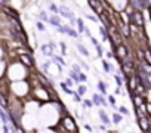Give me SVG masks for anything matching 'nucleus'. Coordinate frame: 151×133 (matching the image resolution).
I'll return each mask as SVG.
<instances>
[{
    "label": "nucleus",
    "mask_w": 151,
    "mask_h": 133,
    "mask_svg": "<svg viewBox=\"0 0 151 133\" xmlns=\"http://www.w3.org/2000/svg\"><path fill=\"white\" fill-rule=\"evenodd\" d=\"M132 22H135V25H142L144 24V21H142V15H141V12H133L132 14Z\"/></svg>",
    "instance_id": "nucleus-1"
},
{
    "label": "nucleus",
    "mask_w": 151,
    "mask_h": 133,
    "mask_svg": "<svg viewBox=\"0 0 151 133\" xmlns=\"http://www.w3.org/2000/svg\"><path fill=\"white\" fill-rule=\"evenodd\" d=\"M110 34H111V39H113V41H114V43H117V44H120V43H122L120 34L117 33V30H116L114 27H110Z\"/></svg>",
    "instance_id": "nucleus-2"
},
{
    "label": "nucleus",
    "mask_w": 151,
    "mask_h": 133,
    "mask_svg": "<svg viewBox=\"0 0 151 133\" xmlns=\"http://www.w3.org/2000/svg\"><path fill=\"white\" fill-rule=\"evenodd\" d=\"M117 56L120 58V59H124L126 56H127V49L123 46V44H119V47H117Z\"/></svg>",
    "instance_id": "nucleus-3"
},
{
    "label": "nucleus",
    "mask_w": 151,
    "mask_h": 133,
    "mask_svg": "<svg viewBox=\"0 0 151 133\" xmlns=\"http://www.w3.org/2000/svg\"><path fill=\"white\" fill-rule=\"evenodd\" d=\"M64 126H65L68 130H71V132H74V130H76V124H74V121H73V118H71V117L64 118Z\"/></svg>",
    "instance_id": "nucleus-4"
},
{
    "label": "nucleus",
    "mask_w": 151,
    "mask_h": 133,
    "mask_svg": "<svg viewBox=\"0 0 151 133\" xmlns=\"http://www.w3.org/2000/svg\"><path fill=\"white\" fill-rule=\"evenodd\" d=\"M139 126H141V129H142L144 132H148V129H150V126H148V118H147V117H141V118H139Z\"/></svg>",
    "instance_id": "nucleus-5"
},
{
    "label": "nucleus",
    "mask_w": 151,
    "mask_h": 133,
    "mask_svg": "<svg viewBox=\"0 0 151 133\" xmlns=\"http://www.w3.org/2000/svg\"><path fill=\"white\" fill-rule=\"evenodd\" d=\"M89 5H91V6H92V8H93V9L98 12V14H102V6H101L98 2H96V0H89Z\"/></svg>",
    "instance_id": "nucleus-6"
},
{
    "label": "nucleus",
    "mask_w": 151,
    "mask_h": 133,
    "mask_svg": "<svg viewBox=\"0 0 151 133\" xmlns=\"http://www.w3.org/2000/svg\"><path fill=\"white\" fill-rule=\"evenodd\" d=\"M21 62L24 64V65H27V66H33V61L30 59V56L28 55H21Z\"/></svg>",
    "instance_id": "nucleus-7"
},
{
    "label": "nucleus",
    "mask_w": 151,
    "mask_h": 133,
    "mask_svg": "<svg viewBox=\"0 0 151 133\" xmlns=\"http://www.w3.org/2000/svg\"><path fill=\"white\" fill-rule=\"evenodd\" d=\"M99 117H101V120L104 121V124H108V123H110V120H108V117H107V114H105L104 111H99Z\"/></svg>",
    "instance_id": "nucleus-8"
},
{
    "label": "nucleus",
    "mask_w": 151,
    "mask_h": 133,
    "mask_svg": "<svg viewBox=\"0 0 151 133\" xmlns=\"http://www.w3.org/2000/svg\"><path fill=\"white\" fill-rule=\"evenodd\" d=\"M42 52H43L45 55H50V53H52V46H43V47H42Z\"/></svg>",
    "instance_id": "nucleus-9"
},
{
    "label": "nucleus",
    "mask_w": 151,
    "mask_h": 133,
    "mask_svg": "<svg viewBox=\"0 0 151 133\" xmlns=\"http://www.w3.org/2000/svg\"><path fill=\"white\" fill-rule=\"evenodd\" d=\"M0 105H2L5 109H8V102H6V99L3 98V95H2V93H0Z\"/></svg>",
    "instance_id": "nucleus-10"
},
{
    "label": "nucleus",
    "mask_w": 151,
    "mask_h": 133,
    "mask_svg": "<svg viewBox=\"0 0 151 133\" xmlns=\"http://www.w3.org/2000/svg\"><path fill=\"white\" fill-rule=\"evenodd\" d=\"M129 86H130L132 90H135V87H136V79H135V77L130 79V84H129Z\"/></svg>",
    "instance_id": "nucleus-11"
},
{
    "label": "nucleus",
    "mask_w": 151,
    "mask_h": 133,
    "mask_svg": "<svg viewBox=\"0 0 151 133\" xmlns=\"http://www.w3.org/2000/svg\"><path fill=\"white\" fill-rule=\"evenodd\" d=\"M93 101H95V104H96V105H99V104H104V99H101L98 95H95V96H93Z\"/></svg>",
    "instance_id": "nucleus-12"
},
{
    "label": "nucleus",
    "mask_w": 151,
    "mask_h": 133,
    "mask_svg": "<svg viewBox=\"0 0 151 133\" xmlns=\"http://www.w3.org/2000/svg\"><path fill=\"white\" fill-rule=\"evenodd\" d=\"M113 121H114V123H120V121H122V115H120V114H114V115H113Z\"/></svg>",
    "instance_id": "nucleus-13"
},
{
    "label": "nucleus",
    "mask_w": 151,
    "mask_h": 133,
    "mask_svg": "<svg viewBox=\"0 0 151 133\" xmlns=\"http://www.w3.org/2000/svg\"><path fill=\"white\" fill-rule=\"evenodd\" d=\"M79 50H80V52H82L85 56H88V55H89V52H88V50L85 49V46H82V44H79Z\"/></svg>",
    "instance_id": "nucleus-14"
},
{
    "label": "nucleus",
    "mask_w": 151,
    "mask_h": 133,
    "mask_svg": "<svg viewBox=\"0 0 151 133\" xmlns=\"http://www.w3.org/2000/svg\"><path fill=\"white\" fill-rule=\"evenodd\" d=\"M123 33H124V36H129L130 34V30H129V27L126 24H123Z\"/></svg>",
    "instance_id": "nucleus-15"
},
{
    "label": "nucleus",
    "mask_w": 151,
    "mask_h": 133,
    "mask_svg": "<svg viewBox=\"0 0 151 133\" xmlns=\"http://www.w3.org/2000/svg\"><path fill=\"white\" fill-rule=\"evenodd\" d=\"M133 101H135V104H136L138 107H139V105L144 102V101H142V98H139V96H135V98H133Z\"/></svg>",
    "instance_id": "nucleus-16"
},
{
    "label": "nucleus",
    "mask_w": 151,
    "mask_h": 133,
    "mask_svg": "<svg viewBox=\"0 0 151 133\" xmlns=\"http://www.w3.org/2000/svg\"><path fill=\"white\" fill-rule=\"evenodd\" d=\"M98 87H99V90H101V92H102V93L105 95V90H107V87H105V84H102V83H99V84H98Z\"/></svg>",
    "instance_id": "nucleus-17"
},
{
    "label": "nucleus",
    "mask_w": 151,
    "mask_h": 133,
    "mask_svg": "<svg viewBox=\"0 0 151 133\" xmlns=\"http://www.w3.org/2000/svg\"><path fill=\"white\" fill-rule=\"evenodd\" d=\"M50 22H52V25H59V21H58V18H50Z\"/></svg>",
    "instance_id": "nucleus-18"
},
{
    "label": "nucleus",
    "mask_w": 151,
    "mask_h": 133,
    "mask_svg": "<svg viewBox=\"0 0 151 133\" xmlns=\"http://www.w3.org/2000/svg\"><path fill=\"white\" fill-rule=\"evenodd\" d=\"M53 59H55V61H58V62H59V64H61V65H64V64H65V62H64V59H62V58H61V56H55V58H53Z\"/></svg>",
    "instance_id": "nucleus-19"
},
{
    "label": "nucleus",
    "mask_w": 151,
    "mask_h": 133,
    "mask_svg": "<svg viewBox=\"0 0 151 133\" xmlns=\"http://www.w3.org/2000/svg\"><path fill=\"white\" fill-rule=\"evenodd\" d=\"M85 92H86V86H80L79 87V93L80 95H85Z\"/></svg>",
    "instance_id": "nucleus-20"
},
{
    "label": "nucleus",
    "mask_w": 151,
    "mask_h": 133,
    "mask_svg": "<svg viewBox=\"0 0 151 133\" xmlns=\"http://www.w3.org/2000/svg\"><path fill=\"white\" fill-rule=\"evenodd\" d=\"M116 82H117V84H119V86H122V84H123V83H122V79H120L119 76H116Z\"/></svg>",
    "instance_id": "nucleus-21"
},
{
    "label": "nucleus",
    "mask_w": 151,
    "mask_h": 133,
    "mask_svg": "<svg viewBox=\"0 0 151 133\" xmlns=\"http://www.w3.org/2000/svg\"><path fill=\"white\" fill-rule=\"evenodd\" d=\"M79 30H80V31H83V30H85V27H83V22H82V21H79Z\"/></svg>",
    "instance_id": "nucleus-22"
},
{
    "label": "nucleus",
    "mask_w": 151,
    "mask_h": 133,
    "mask_svg": "<svg viewBox=\"0 0 151 133\" xmlns=\"http://www.w3.org/2000/svg\"><path fill=\"white\" fill-rule=\"evenodd\" d=\"M104 64V68H105V71H110V65L107 64V62H102Z\"/></svg>",
    "instance_id": "nucleus-23"
},
{
    "label": "nucleus",
    "mask_w": 151,
    "mask_h": 133,
    "mask_svg": "<svg viewBox=\"0 0 151 133\" xmlns=\"http://www.w3.org/2000/svg\"><path fill=\"white\" fill-rule=\"evenodd\" d=\"M110 104H111V105H114V104H116V99H114L113 96H110Z\"/></svg>",
    "instance_id": "nucleus-24"
},
{
    "label": "nucleus",
    "mask_w": 151,
    "mask_h": 133,
    "mask_svg": "<svg viewBox=\"0 0 151 133\" xmlns=\"http://www.w3.org/2000/svg\"><path fill=\"white\" fill-rule=\"evenodd\" d=\"M85 105H86L88 108H91V107H92V102H91V101H86V102H85Z\"/></svg>",
    "instance_id": "nucleus-25"
},
{
    "label": "nucleus",
    "mask_w": 151,
    "mask_h": 133,
    "mask_svg": "<svg viewBox=\"0 0 151 133\" xmlns=\"http://www.w3.org/2000/svg\"><path fill=\"white\" fill-rule=\"evenodd\" d=\"M120 112H122V114H127V109L122 107V108H120Z\"/></svg>",
    "instance_id": "nucleus-26"
}]
</instances>
